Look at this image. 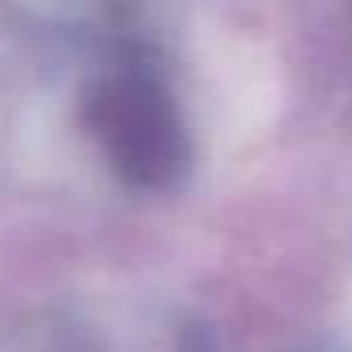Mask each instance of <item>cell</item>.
Instances as JSON below:
<instances>
[{"label": "cell", "mask_w": 352, "mask_h": 352, "mask_svg": "<svg viewBox=\"0 0 352 352\" xmlns=\"http://www.w3.org/2000/svg\"><path fill=\"white\" fill-rule=\"evenodd\" d=\"M83 129L120 183L137 191H174L191 170V133L166 75L124 54L83 87Z\"/></svg>", "instance_id": "obj_1"}]
</instances>
